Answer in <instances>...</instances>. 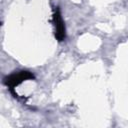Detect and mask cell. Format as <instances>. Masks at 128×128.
<instances>
[{"label":"cell","instance_id":"cell-1","mask_svg":"<svg viewBox=\"0 0 128 128\" xmlns=\"http://www.w3.org/2000/svg\"><path fill=\"white\" fill-rule=\"evenodd\" d=\"M34 79V75L29 71H19L17 73H13L7 77L4 78V84L8 86L10 89L15 88L19 84H21L24 81Z\"/></svg>","mask_w":128,"mask_h":128},{"label":"cell","instance_id":"cell-2","mask_svg":"<svg viewBox=\"0 0 128 128\" xmlns=\"http://www.w3.org/2000/svg\"><path fill=\"white\" fill-rule=\"evenodd\" d=\"M53 23H54V29H55V37L58 41H63L66 38V29L64 22L61 17V13L58 7L54 8L53 12Z\"/></svg>","mask_w":128,"mask_h":128}]
</instances>
